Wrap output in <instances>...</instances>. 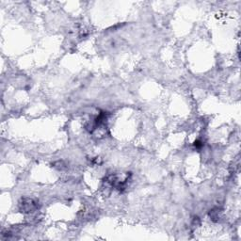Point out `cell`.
Instances as JSON below:
<instances>
[{
  "mask_svg": "<svg viewBox=\"0 0 241 241\" xmlns=\"http://www.w3.org/2000/svg\"><path fill=\"white\" fill-rule=\"evenodd\" d=\"M37 203L30 198H24L20 204V209L24 213H31L37 209Z\"/></svg>",
  "mask_w": 241,
  "mask_h": 241,
  "instance_id": "6da1fadb",
  "label": "cell"
},
{
  "mask_svg": "<svg viewBox=\"0 0 241 241\" xmlns=\"http://www.w3.org/2000/svg\"><path fill=\"white\" fill-rule=\"evenodd\" d=\"M194 146L196 147V148H201L202 146H203V143L201 142L200 140H197V141H195V143H194Z\"/></svg>",
  "mask_w": 241,
  "mask_h": 241,
  "instance_id": "7a4b0ae2",
  "label": "cell"
}]
</instances>
